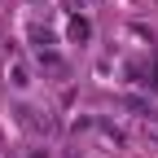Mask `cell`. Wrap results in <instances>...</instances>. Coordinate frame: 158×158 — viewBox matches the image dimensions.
<instances>
[{
    "label": "cell",
    "instance_id": "obj_1",
    "mask_svg": "<svg viewBox=\"0 0 158 158\" xmlns=\"http://www.w3.org/2000/svg\"><path fill=\"white\" fill-rule=\"evenodd\" d=\"M9 84H13V88H27V84H31V70L18 62L13 53H9Z\"/></svg>",
    "mask_w": 158,
    "mask_h": 158
},
{
    "label": "cell",
    "instance_id": "obj_2",
    "mask_svg": "<svg viewBox=\"0 0 158 158\" xmlns=\"http://www.w3.org/2000/svg\"><path fill=\"white\" fill-rule=\"evenodd\" d=\"M18 114H22V123H27L31 132H48V118H40V110H27V106H22Z\"/></svg>",
    "mask_w": 158,
    "mask_h": 158
},
{
    "label": "cell",
    "instance_id": "obj_3",
    "mask_svg": "<svg viewBox=\"0 0 158 158\" xmlns=\"http://www.w3.org/2000/svg\"><path fill=\"white\" fill-rule=\"evenodd\" d=\"M88 31H92V27L84 22V18H75V22H70V40H88Z\"/></svg>",
    "mask_w": 158,
    "mask_h": 158
},
{
    "label": "cell",
    "instance_id": "obj_4",
    "mask_svg": "<svg viewBox=\"0 0 158 158\" xmlns=\"http://www.w3.org/2000/svg\"><path fill=\"white\" fill-rule=\"evenodd\" d=\"M149 84H154V92H158V66H154V75H149Z\"/></svg>",
    "mask_w": 158,
    "mask_h": 158
}]
</instances>
